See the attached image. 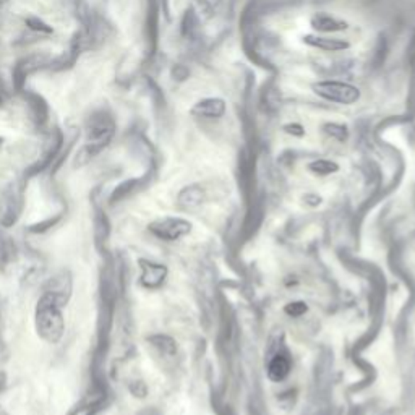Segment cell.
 I'll return each mask as SVG.
<instances>
[{
	"label": "cell",
	"mask_w": 415,
	"mask_h": 415,
	"mask_svg": "<svg viewBox=\"0 0 415 415\" xmlns=\"http://www.w3.org/2000/svg\"><path fill=\"white\" fill-rule=\"evenodd\" d=\"M36 329L44 341L55 344L64 336L65 320L54 294H44L36 306Z\"/></svg>",
	"instance_id": "6da1fadb"
},
{
	"label": "cell",
	"mask_w": 415,
	"mask_h": 415,
	"mask_svg": "<svg viewBox=\"0 0 415 415\" xmlns=\"http://www.w3.org/2000/svg\"><path fill=\"white\" fill-rule=\"evenodd\" d=\"M314 91L323 99L345 106L354 104L360 99L359 88L343 82H318L314 84Z\"/></svg>",
	"instance_id": "7a4b0ae2"
},
{
	"label": "cell",
	"mask_w": 415,
	"mask_h": 415,
	"mask_svg": "<svg viewBox=\"0 0 415 415\" xmlns=\"http://www.w3.org/2000/svg\"><path fill=\"white\" fill-rule=\"evenodd\" d=\"M114 133V122L109 116L106 114H98V116L91 117L88 125V145L93 148L94 151H99L104 148Z\"/></svg>",
	"instance_id": "3957f363"
},
{
	"label": "cell",
	"mask_w": 415,
	"mask_h": 415,
	"mask_svg": "<svg viewBox=\"0 0 415 415\" xmlns=\"http://www.w3.org/2000/svg\"><path fill=\"white\" fill-rule=\"evenodd\" d=\"M150 231L162 240L174 242L189 234L192 231V224L180 218H164L150 224Z\"/></svg>",
	"instance_id": "277c9868"
},
{
	"label": "cell",
	"mask_w": 415,
	"mask_h": 415,
	"mask_svg": "<svg viewBox=\"0 0 415 415\" xmlns=\"http://www.w3.org/2000/svg\"><path fill=\"white\" fill-rule=\"evenodd\" d=\"M226 112V104L223 99L219 98H208L200 102H197L195 107L192 109V114L197 117L203 118H218L224 116Z\"/></svg>",
	"instance_id": "5b68a950"
},
{
	"label": "cell",
	"mask_w": 415,
	"mask_h": 415,
	"mask_svg": "<svg viewBox=\"0 0 415 415\" xmlns=\"http://www.w3.org/2000/svg\"><path fill=\"white\" fill-rule=\"evenodd\" d=\"M268 378L271 382H284L289 377V373H291V360H289V357L286 354H276L268 363Z\"/></svg>",
	"instance_id": "8992f818"
},
{
	"label": "cell",
	"mask_w": 415,
	"mask_h": 415,
	"mask_svg": "<svg viewBox=\"0 0 415 415\" xmlns=\"http://www.w3.org/2000/svg\"><path fill=\"white\" fill-rule=\"evenodd\" d=\"M143 275H141V282L146 287H157L161 286L166 280L167 270L164 268L162 265H155V263H146L143 261Z\"/></svg>",
	"instance_id": "52a82bcc"
},
{
	"label": "cell",
	"mask_w": 415,
	"mask_h": 415,
	"mask_svg": "<svg viewBox=\"0 0 415 415\" xmlns=\"http://www.w3.org/2000/svg\"><path fill=\"white\" fill-rule=\"evenodd\" d=\"M305 44L314 45L321 50H328V52H338V50L349 49L350 44L348 41H341V39L334 38H323V36H314V34H309V36L304 38Z\"/></svg>",
	"instance_id": "ba28073f"
},
{
	"label": "cell",
	"mask_w": 415,
	"mask_h": 415,
	"mask_svg": "<svg viewBox=\"0 0 415 415\" xmlns=\"http://www.w3.org/2000/svg\"><path fill=\"white\" fill-rule=\"evenodd\" d=\"M311 26H314L316 31L321 33H334L345 30V28H348V23L333 18V16L329 15H316L311 18Z\"/></svg>",
	"instance_id": "9c48e42d"
},
{
	"label": "cell",
	"mask_w": 415,
	"mask_h": 415,
	"mask_svg": "<svg viewBox=\"0 0 415 415\" xmlns=\"http://www.w3.org/2000/svg\"><path fill=\"white\" fill-rule=\"evenodd\" d=\"M309 167H310L311 172H315L318 175H328V174L338 172L339 170L338 164L333 162V161H328V159H318V161L311 162Z\"/></svg>",
	"instance_id": "30bf717a"
},
{
	"label": "cell",
	"mask_w": 415,
	"mask_h": 415,
	"mask_svg": "<svg viewBox=\"0 0 415 415\" xmlns=\"http://www.w3.org/2000/svg\"><path fill=\"white\" fill-rule=\"evenodd\" d=\"M325 132L339 141H344L345 138H348V128H345L344 125L328 123V125H325Z\"/></svg>",
	"instance_id": "8fae6325"
},
{
	"label": "cell",
	"mask_w": 415,
	"mask_h": 415,
	"mask_svg": "<svg viewBox=\"0 0 415 415\" xmlns=\"http://www.w3.org/2000/svg\"><path fill=\"white\" fill-rule=\"evenodd\" d=\"M182 195H187V200H182V203L187 204V206H197L203 200V193L200 189H189L182 193Z\"/></svg>",
	"instance_id": "7c38bea8"
},
{
	"label": "cell",
	"mask_w": 415,
	"mask_h": 415,
	"mask_svg": "<svg viewBox=\"0 0 415 415\" xmlns=\"http://www.w3.org/2000/svg\"><path fill=\"white\" fill-rule=\"evenodd\" d=\"M306 310H309V306H306L305 302H291L286 305V309H284V311H286L289 316H294V318L305 315Z\"/></svg>",
	"instance_id": "4fadbf2b"
},
{
	"label": "cell",
	"mask_w": 415,
	"mask_h": 415,
	"mask_svg": "<svg viewBox=\"0 0 415 415\" xmlns=\"http://www.w3.org/2000/svg\"><path fill=\"white\" fill-rule=\"evenodd\" d=\"M284 130H286L287 133H294V135H304V130H302V127H300V125H286V127H284Z\"/></svg>",
	"instance_id": "5bb4252c"
},
{
	"label": "cell",
	"mask_w": 415,
	"mask_h": 415,
	"mask_svg": "<svg viewBox=\"0 0 415 415\" xmlns=\"http://www.w3.org/2000/svg\"><path fill=\"white\" fill-rule=\"evenodd\" d=\"M138 415H161L156 409H145V411H141Z\"/></svg>",
	"instance_id": "9a60e30c"
},
{
	"label": "cell",
	"mask_w": 415,
	"mask_h": 415,
	"mask_svg": "<svg viewBox=\"0 0 415 415\" xmlns=\"http://www.w3.org/2000/svg\"><path fill=\"white\" fill-rule=\"evenodd\" d=\"M2 143H4V140H2V138H0V146H2Z\"/></svg>",
	"instance_id": "2e32d148"
}]
</instances>
